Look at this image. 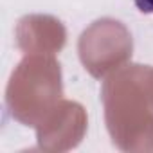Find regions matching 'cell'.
Listing matches in <instances>:
<instances>
[{
  "mask_svg": "<svg viewBox=\"0 0 153 153\" xmlns=\"http://www.w3.org/2000/svg\"><path fill=\"white\" fill-rule=\"evenodd\" d=\"M135 6L140 13L153 15V0H135Z\"/></svg>",
  "mask_w": 153,
  "mask_h": 153,
  "instance_id": "1",
  "label": "cell"
}]
</instances>
